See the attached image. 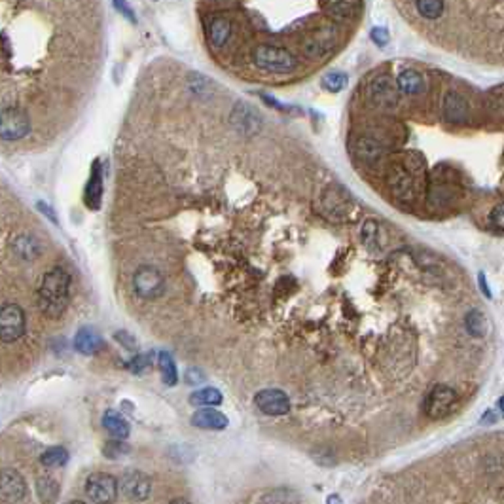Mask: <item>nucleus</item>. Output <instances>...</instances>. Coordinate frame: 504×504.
Returning <instances> with one entry per match:
<instances>
[{
	"instance_id": "1",
	"label": "nucleus",
	"mask_w": 504,
	"mask_h": 504,
	"mask_svg": "<svg viewBox=\"0 0 504 504\" xmlns=\"http://www.w3.org/2000/svg\"><path fill=\"white\" fill-rule=\"evenodd\" d=\"M71 275L63 268L47 271L38 288V308L47 319H59L69 308Z\"/></svg>"
},
{
	"instance_id": "2",
	"label": "nucleus",
	"mask_w": 504,
	"mask_h": 504,
	"mask_svg": "<svg viewBox=\"0 0 504 504\" xmlns=\"http://www.w3.org/2000/svg\"><path fill=\"white\" fill-rule=\"evenodd\" d=\"M252 61L262 71L275 72V74H288L298 67V61L292 51H288L286 47L271 46V44H260L254 47Z\"/></svg>"
},
{
	"instance_id": "3",
	"label": "nucleus",
	"mask_w": 504,
	"mask_h": 504,
	"mask_svg": "<svg viewBox=\"0 0 504 504\" xmlns=\"http://www.w3.org/2000/svg\"><path fill=\"white\" fill-rule=\"evenodd\" d=\"M31 131V119L21 108L6 106L0 111V139L19 141Z\"/></svg>"
},
{
	"instance_id": "4",
	"label": "nucleus",
	"mask_w": 504,
	"mask_h": 504,
	"mask_svg": "<svg viewBox=\"0 0 504 504\" xmlns=\"http://www.w3.org/2000/svg\"><path fill=\"white\" fill-rule=\"evenodd\" d=\"M133 286L137 296L142 299H156L165 290V279L154 266H141L135 271Z\"/></svg>"
},
{
	"instance_id": "5",
	"label": "nucleus",
	"mask_w": 504,
	"mask_h": 504,
	"mask_svg": "<svg viewBox=\"0 0 504 504\" xmlns=\"http://www.w3.org/2000/svg\"><path fill=\"white\" fill-rule=\"evenodd\" d=\"M25 311L17 303H4L0 308V341L14 343L23 338Z\"/></svg>"
},
{
	"instance_id": "6",
	"label": "nucleus",
	"mask_w": 504,
	"mask_h": 504,
	"mask_svg": "<svg viewBox=\"0 0 504 504\" xmlns=\"http://www.w3.org/2000/svg\"><path fill=\"white\" fill-rule=\"evenodd\" d=\"M118 480L106 472H95L86 480V493L95 504H112L118 496Z\"/></svg>"
},
{
	"instance_id": "7",
	"label": "nucleus",
	"mask_w": 504,
	"mask_h": 504,
	"mask_svg": "<svg viewBox=\"0 0 504 504\" xmlns=\"http://www.w3.org/2000/svg\"><path fill=\"white\" fill-rule=\"evenodd\" d=\"M457 393L455 389L448 385H434L433 391L426 394L425 413L431 419H442L448 415L449 411L457 404Z\"/></svg>"
},
{
	"instance_id": "8",
	"label": "nucleus",
	"mask_w": 504,
	"mask_h": 504,
	"mask_svg": "<svg viewBox=\"0 0 504 504\" xmlns=\"http://www.w3.org/2000/svg\"><path fill=\"white\" fill-rule=\"evenodd\" d=\"M387 186L391 190L398 201L402 203H411L413 197H415V186H413V176L410 171L400 163H394L387 173Z\"/></svg>"
},
{
	"instance_id": "9",
	"label": "nucleus",
	"mask_w": 504,
	"mask_h": 504,
	"mask_svg": "<svg viewBox=\"0 0 504 504\" xmlns=\"http://www.w3.org/2000/svg\"><path fill=\"white\" fill-rule=\"evenodd\" d=\"M256 408L266 415H286L290 411V398L281 389H264L256 394Z\"/></svg>"
},
{
	"instance_id": "10",
	"label": "nucleus",
	"mask_w": 504,
	"mask_h": 504,
	"mask_svg": "<svg viewBox=\"0 0 504 504\" xmlns=\"http://www.w3.org/2000/svg\"><path fill=\"white\" fill-rule=\"evenodd\" d=\"M229 124L233 126L237 133L256 135L262 129V116L251 104L237 103L229 114Z\"/></svg>"
},
{
	"instance_id": "11",
	"label": "nucleus",
	"mask_w": 504,
	"mask_h": 504,
	"mask_svg": "<svg viewBox=\"0 0 504 504\" xmlns=\"http://www.w3.org/2000/svg\"><path fill=\"white\" fill-rule=\"evenodd\" d=\"M119 489L131 501H146L152 493V481L141 470H129L122 476Z\"/></svg>"
},
{
	"instance_id": "12",
	"label": "nucleus",
	"mask_w": 504,
	"mask_h": 504,
	"mask_svg": "<svg viewBox=\"0 0 504 504\" xmlns=\"http://www.w3.org/2000/svg\"><path fill=\"white\" fill-rule=\"evenodd\" d=\"M368 97L374 104L383 108H394L398 104V89L389 76H378L368 86Z\"/></svg>"
},
{
	"instance_id": "13",
	"label": "nucleus",
	"mask_w": 504,
	"mask_h": 504,
	"mask_svg": "<svg viewBox=\"0 0 504 504\" xmlns=\"http://www.w3.org/2000/svg\"><path fill=\"white\" fill-rule=\"evenodd\" d=\"M27 493V483H25L23 476L6 468L0 472V501L4 503H19Z\"/></svg>"
},
{
	"instance_id": "14",
	"label": "nucleus",
	"mask_w": 504,
	"mask_h": 504,
	"mask_svg": "<svg viewBox=\"0 0 504 504\" xmlns=\"http://www.w3.org/2000/svg\"><path fill=\"white\" fill-rule=\"evenodd\" d=\"M101 199H103V167L99 159H95L86 186V205L91 211H99Z\"/></svg>"
},
{
	"instance_id": "15",
	"label": "nucleus",
	"mask_w": 504,
	"mask_h": 504,
	"mask_svg": "<svg viewBox=\"0 0 504 504\" xmlns=\"http://www.w3.org/2000/svg\"><path fill=\"white\" fill-rule=\"evenodd\" d=\"M190 423L197 428H203V431H224L228 426V417L220 413L218 410H213V408H203V410L196 411Z\"/></svg>"
},
{
	"instance_id": "16",
	"label": "nucleus",
	"mask_w": 504,
	"mask_h": 504,
	"mask_svg": "<svg viewBox=\"0 0 504 504\" xmlns=\"http://www.w3.org/2000/svg\"><path fill=\"white\" fill-rule=\"evenodd\" d=\"M444 118L451 124H459L468 118V103L457 91H448L444 97Z\"/></svg>"
},
{
	"instance_id": "17",
	"label": "nucleus",
	"mask_w": 504,
	"mask_h": 504,
	"mask_svg": "<svg viewBox=\"0 0 504 504\" xmlns=\"http://www.w3.org/2000/svg\"><path fill=\"white\" fill-rule=\"evenodd\" d=\"M103 338L93 328H82L74 338V347L82 355H95L103 349Z\"/></svg>"
},
{
	"instance_id": "18",
	"label": "nucleus",
	"mask_w": 504,
	"mask_h": 504,
	"mask_svg": "<svg viewBox=\"0 0 504 504\" xmlns=\"http://www.w3.org/2000/svg\"><path fill=\"white\" fill-rule=\"evenodd\" d=\"M334 38H336V31L332 27L326 29H319L317 36L313 40H309L306 44V54L311 57H321L324 56L332 46H334Z\"/></svg>"
},
{
	"instance_id": "19",
	"label": "nucleus",
	"mask_w": 504,
	"mask_h": 504,
	"mask_svg": "<svg viewBox=\"0 0 504 504\" xmlns=\"http://www.w3.org/2000/svg\"><path fill=\"white\" fill-rule=\"evenodd\" d=\"M347 205H349L347 197L339 196L336 186H330V188L324 192L323 207L324 213L328 214V216H332V218H341L347 213Z\"/></svg>"
},
{
	"instance_id": "20",
	"label": "nucleus",
	"mask_w": 504,
	"mask_h": 504,
	"mask_svg": "<svg viewBox=\"0 0 504 504\" xmlns=\"http://www.w3.org/2000/svg\"><path fill=\"white\" fill-rule=\"evenodd\" d=\"M355 154L363 161L374 163L383 156V146L374 137H358L355 141Z\"/></svg>"
},
{
	"instance_id": "21",
	"label": "nucleus",
	"mask_w": 504,
	"mask_h": 504,
	"mask_svg": "<svg viewBox=\"0 0 504 504\" xmlns=\"http://www.w3.org/2000/svg\"><path fill=\"white\" fill-rule=\"evenodd\" d=\"M356 10H358V0H324V12L338 21L353 17Z\"/></svg>"
},
{
	"instance_id": "22",
	"label": "nucleus",
	"mask_w": 504,
	"mask_h": 504,
	"mask_svg": "<svg viewBox=\"0 0 504 504\" xmlns=\"http://www.w3.org/2000/svg\"><path fill=\"white\" fill-rule=\"evenodd\" d=\"M396 87L406 95H419L425 91V80L417 71H402L396 78Z\"/></svg>"
},
{
	"instance_id": "23",
	"label": "nucleus",
	"mask_w": 504,
	"mask_h": 504,
	"mask_svg": "<svg viewBox=\"0 0 504 504\" xmlns=\"http://www.w3.org/2000/svg\"><path fill=\"white\" fill-rule=\"evenodd\" d=\"M229 36H231V21L228 17H214L211 25H209V40H211V44L216 47L226 46Z\"/></svg>"
},
{
	"instance_id": "24",
	"label": "nucleus",
	"mask_w": 504,
	"mask_h": 504,
	"mask_svg": "<svg viewBox=\"0 0 504 504\" xmlns=\"http://www.w3.org/2000/svg\"><path fill=\"white\" fill-rule=\"evenodd\" d=\"M103 425L104 428H106L114 438H118V440H124V438L129 436V425H127V421L114 410H108L104 413Z\"/></svg>"
},
{
	"instance_id": "25",
	"label": "nucleus",
	"mask_w": 504,
	"mask_h": 504,
	"mask_svg": "<svg viewBox=\"0 0 504 504\" xmlns=\"http://www.w3.org/2000/svg\"><path fill=\"white\" fill-rule=\"evenodd\" d=\"M190 404L194 406H205V408H213L222 404V393L214 387H207V389H199L190 396Z\"/></svg>"
},
{
	"instance_id": "26",
	"label": "nucleus",
	"mask_w": 504,
	"mask_h": 504,
	"mask_svg": "<svg viewBox=\"0 0 504 504\" xmlns=\"http://www.w3.org/2000/svg\"><path fill=\"white\" fill-rule=\"evenodd\" d=\"M466 330L468 334H472L474 338H483L485 336V330H488V319L485 315L478 311V309H472L465 319Z\"/></svg>"
},
{
	"instance_id": "27",
	"label": "nucleus",
	"mask_w": 504,
	"mask_h": 504,
	"mask_svg": "<svg viewBox=\"0 0 504 504\" xmlns=\"http://www.w3.org/2000/svg\"><path fill=\"white\" fill-rule=\"evenodd\" d=\"M67 461H69V451L61 446H56V448H49L46 449L44 453H42V457H40V463L47 468H57V466H63L67 465Z\"/></svg>"
},
{
	"instance_id": "28",
	"label": "nucleus",
	"mask_w": 504,
	"mask_h": 504,
	"mask_svg": "<svg viewBox=\"0 0 504 504\" xmlns=\"http://www.w3.org/2000/svg\"><path fill=\"white\" fill-rule=\"evenodd\" d=\"M14 249H16L17 254H19L21 258H25V260H32V258H36L40 252L38 243H36L32 237H27V236L17 237L16 243H14Z\"/></svg>"
},
{
	"instance_id": "29",
	"label": "nucleus",
	"mask_w": 504,
	"mask_h": 504,
	"mask_svg": "<svg viewBox=\"0 0 504 504\" xmlns=\"http://www.w3.org/2000/svg\"><path fill=\"white\" fill-rule=\"evenodd\" d=\"M415 8L426 19H438L444 14V0H415Z\"/></svg>"
},
{
	"instance_id": "30",
	"label": "nucleus",
	"mask_w": 504,
	"mask_h": 504,
	"mask_svg": "<svg viewBox=\"0 0 504 504\" xmlns=\"http://www.w3.org/2000/svg\"><path fill=\"white\" fill-rule=\"evenodd\" d=\"M158 363L159 368H161V374H163V381H165L167 385H174L176 379H179V374H176V368H174L173 356L169 355V353H159Z\"/></svg>"
},
{
	"instance_id": "31",
	"label": "nucleus",
	"mask_w": 504,
	"mask_h": 504,
	"mask_svg": "<svg viewBox=\"0 0 504 504\" xmlns=\"http://www.w3.org/2000/svg\"><path fill=\"white\" fill-rule=\"evenodd\" d=\"M347 84H349V78H347V74H343V72H328V74H324L323 78V87L328 89L330 93L343 91Z\"/></svg>"
},
{
	"instance_id": "32",
	"label": "nucleus",
	"mask_w": 504,
	"mask_h": 504,
	"mask_svg": "<svg viewBox=\"0 0 504 504\" xmlns=\"http://www.w3.org/2000/svg\"><path fill=\"white\" fill-rule=\"evenodd\" d=\"M36 488H38V496L42 503H54L57 496V483L51 478H40L38 483H36Z\"/></svg>"
},
{
	"instance_id": "33",
	"label": "nucleus",
	"mask_w": 504,
	"mask_h": 504,
	"mask_svg": "<svg viewBox=\"0 0 504 504\" xmlns=\"http://www.w3.org/2000/svg\"><path fill=\"white\" fill-rule=\"evenodd\" d=\"M190 87H192V91L197 95L211 93V82H209L205 76H201V74H192V76H190Z\"/></svg>"
},
{
	"instance_id": "34",
	"label": "nucleus",
	"mask_w": 504,
	"mask_h": 504,
	"mask_svg": "<svg viewBox=\"0 0 504 504\" xmlns=\"http://www.w3.org/2000/svg\"><path fill=\"white\" fill-rule=\"evenodd\" d=\"M378 233H379V226L378 222L368 220L363 226V241L366 244H374L378 241Z\"/></svg>"
},
{
	"instance_id": "35",
	"label": "nucleus",
	"mask_w": 504,
	"mask_h": 504,
	"mask_svg": "<svg viewBox=\"0 0 504 504\" xmlns=\"http://www.w3.org/2000/svg\"><path fill=\"white\" fill-rule=\"evenodd\" d=\"M370 38L378 44V46H387L389 44V40H391V34L387 29L383 27H374L370 32Z\"/></svg>"
},
{
	"instance_id": "36",
	"label": "nucleus",
	"mask_w": 504,
	"mask_h": 504,
	"mask_svg": "<svg viewBox=\"0 0 504 504\" xmlns=\"http://www.w3.org/2000/svg\"><path fill=\"white\" fill-rule=\"evenodd\" d=\"M489 220H491V224H493L496 229H504V201L503 203H499V205L491 211Z\"/></svg>"
},
{
	"instance_id": "37",
	"label": "nucleus",
	"mask_w": 504,
	"mask_h": 504,
	"mask_svg": "<svg viewBox=\"0 0 504 504\" xmlns=\"http://www.w3.org/2000/svg\"><path fill=\"white\" fill-rule=\"evenodd\" d=\"M114 6L119 10V14H124V17H127L129 21H137V17H135L133 14V10H131V6L127 4L126 0H114Z\"/></svg>"
},
{
	"instance_id": "38",
	"label": "nucleus",
	"mask_w": 504,
	"mask_h": 504,
	"mask_svg": "<svg viewBox=\"0 0 504 504\" xmlns=\"http://www.w3.org/2000/svg\"><path fill=\"white\" fill-rule=\"evenodd\" d=\"M203 379H205V376H203L201 371L194 370V368H190L188 374H186V381H188L190 385H196V383L203 381Z\"/></svg>"
},
{
	"instance_id": "39",
	"label": "nucleus",
	"mask_w": 504,
	"mask_h": 504,
	"mask_svg": "<svg viewBox=\"0 0 504 504\" xmlns=\"http://www.w3.org/2000/svg\"><path fill=\"white\" fill-rule=\"evenodd\" d=\"M478 281H480V288H481V292H483V296H485V298H493V294H491L488 283H485V275H483V273L478 275Z\"/></svg>"
},
{
	"instance_id": "40",
	"label": "nucleus",
	"mask_w": 504,
	"mask_h": 504,
	"mask_svg": "<svg viewBox=\"0 0 504 504\" xmlns=\"http://www.w3.org/2000/svg\"><path fill=\"white\" fill-rule=\"evenodd\" d=\"M38 209H40V213H46V214H47V218H49V220H51V222H57L56 214H54V211H51V209H49V207H47L46 203H42V201H40V203H38Z\"/></svg>"
},
{
	"instance_id": "41",
	"label": "nucleus",
	"mask_w": 504,
	"mask_h": 504,
	"mask_svg": "<svg viewBox=\"0 0 504 504\" xmlns=\"http://www.w3.org/2000/svg\"><path fill=\"white\" fill-rule=\"evenodd\" d=\"M326 504H343V499L338 495V493H334L326 499Z\"/></svg>"
},
{
	"instance_id": "42",
	"label": "nucleus",
	"mask_w": 504,
	"mask_h": 504,
	"mask_svg": "<svg viewBox=\"0 0 504 504\" xmlns=\"http://www.w3.org/2000/svg\"><path fill=\"white\" fill-rule=\"evenodd\" d=\"M171 504H192V503L186 501V499H174V501H171Z\"/></svg>"
},
{
	"instance_id": "43",
	"label": "nucleus",
	"mask_w": 504,
	"mask_h": 504,
	"mask_svg": "<svg viewBox=\"0 0 504 504\" xmlns=\"http://www.w3.org/2000/svg\"><path fill=\"white\" fill-rule=\"evenodd\" d=\"M499 410L503 411L504 415V396H501V400H499Z\"/></svg>"
},
{
	"instance_id": "44",
	"label": "nucleus",
	"mask_w": 504,
	"mask_h": 504,
	"mask_svg": "<svg viewBox=\"0 0 504 504\" xmlns=\"http://www.w3.org/2000/svg\"><path fill=\"white\" fill-rule=\"evenodd\" d=\"M65 504H86V503H82V501H69V503Z\"/></svg>"
}]
</instances>
